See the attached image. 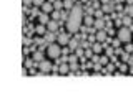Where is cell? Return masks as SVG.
Listing matches in <instances>:
<instances>
[{
  "label": "cell",
  "instance_id": "obj_30",
  "mask_svg": "<svg viewBox=\"0 0 133 99\" xmlns=\"http://www.w3.org/2000/svg\"><path fill=\"white\" fill-rule=\"evenodd\" d=\"M77 55L80 56V58H83V48H82V46H78V48H77Z\"/></svg>",
  "mask_w": 133,
  "mask_h": 99
},
{
  "label": "cell",
  "instance_id": "obj_38",
  "mask_svg": "<svg viewBox=\"0 0 133 99\" xmlns=\"http://www.w3.org/2000/svg\"><path fill=\"white\" fill-rule=\"evenodd\" d=\"M128 63H130V66H133V53L130 55V60H128Z\"/></svg>",
  "mask_w": 133,
  "mask_h": 99
},
{
  "label": "cell",
  "instance_id": "obj_34",
  "mask_svg": "<svg viewBox=\"0 0 133 99\" xmlns=\"http://www.w3.org/2000/svg\"><path fill=\"white\" fill-rule=\"evenodd\" d=\"M80 46H82V48H88V46H90V41H83Z\"/></svg>",
  "mask_w": 133,
  "mask_h": 99
},
{
  "label": "cell",
  "instance_id": "obj_33",
  "mask_svg": "<svg viewBox=\"0 0 133 99\" xmlns=\"http://www.w3.org/2000/svg\"><path fill=\"white\" fill-rule=\"evenodd\" d=\"M23 5L28 7V5H33V0H23Z\"/></svg>",
  "mask_w": 133,
  "mask_h": 99
},
{
  "label": "cell",
  "instance_id": "obj_31",
  "mask_svg": "<svg viewBox=\"0 0 133 99\" xmlns=\"http://www.w3.org/2000/svg\"><path fill=\"white\" fill-rule=\"evenodd\" d=\"M127 13L130 15V16H133V5H130V7H127Z\"/></svg>",
  "mask_w": 133,
  "mask_h": 99
},
{
  "label": "cell",
  "instance_id": "obj_10",
  "mask_svg": "<svg viewBox=\"0 0 133 99\" xmlns=\"http://www.w3.org/2000/svg\"><path fill=\"white\" fill-rule=\"evenodd\" d=\"M38 20H40V23L47 25V23L50 22V18H48V13H45V12H42V13L38 15Z\"/></svg>",
  "mask_w": 133,
  "mask_h": 99
},
{
  "label": "cell",
  "instance_id": "obj_15",
  "mask_svg": "<svg viewBox=\"0 0 133 99\" xmlns=\"http://www.w3.org/2000/svg\"><path fill=\"white\" fill-rule=\"evenodd\" d=\"M33 61H37V63H40V61H43V55H42V51H35L33 53Z\"/></svg>",
  "mask_w": 133,
  "mask_h": 99
},
{
  "label": "cell",
  "instance_id": "obj_25",
  "mask_svg": "<svg viewBox=\"0 0 133 99\" xmlns=\"http://www.w3.org/2000/svg\"><path fill=\"white\" fill-rule=\"evenodd\" d=\"M111 46H115V48H118V46H120V38H118V36H116V38L111 41Z\"/></svg>",
  "mask_w": 133,
  "mask_h": 99
},
{
  "label": "cell",
  "instance_id": "obj_11",
  "mask_svg": "<svg viewBox=\"0 0 133 99\" xmlns=\"http://www.w3.org/2000/svg\"><path fill=\"white\" fill-rule=\"evenodd\" d=\"M103 27H105V18H97L95 20V28H97V30H103Z\"/></svg>",
  "mask_w": 133,
  "mask_h": 99
},
{
  "label": "cell",
  "instance_id": "obj_23",
  "mask_svg": "<svg viewBox=\"0 0 133 99\" xmlns=\"http://www.w3.org/2000/svg\"><path fill=\"white\" fill-rule=\"evenodd\" d=\"M91 48H93V51L95 53H100V51H102V45H100V43H95V45H91Z\"/></svg>",
  "mask_w": 133,
  "mask_h": 99
},
{
  "label": "cell",
  "instance_id": "obj_9",
  "mask_svg": "<svg viewBox=\"0 0 133 99\" xmlns=\"http://www.w3.org/2000/svg\"><path fill=\"white\" fill-rule=\"evenodd\" d=\"M45 41L50 45V43H53L55 41V31H48V33H45Z\"/></svg>",
  "mask_w": 133,
  "mask_h": 99
},
{
  "label": "cell",
  "instance_id": "obj_29",
  "mask_svg": "<svg viewBox=\"0 0 133 99\" xmlns=\"http://www.w3.org/2000/svg\"><path fill=\"white\" fill-rule=\"evenodd\" d=\"M122 60L128 63V60H130V55H128V53H122Z\"/></svg>",
  "mask_w": 133,
  "mask_h": 99
},
{
  "label": "cell",
  "instance_id": "obj_12",
  "mask_svg": "<svg viewBox=\"0 0 133 99\" xmlns=\"http://www.w3.org/2000/svg\"><path fill=\"white\" fill-rule=\"evenodd\" d=\"M47 30H48V28H45V27H43V23H42V25H37V27H35L37 35H45V33H47Z\"/></svg>",
  "mask_w": 133,
  "mask_h": 99
},
{
  "label": "cell",
  "instance_id": "obj_3",
  "mask_svg": "<svg viewBox=\"0 0 133 99\" xmlns=\"http://www.w3.org/2000/svg\"><path fill=\"white\" fill-rule=\"evenodd\" d=\"M116 36L120 38V41L128 43V41L131 40V28L130 27H120V30L116 31Z\"/></svg>",
  "mask_w": 133,
  "mask_h": 99
},
{
  "label": "cell",
  "instance_id": "obj_37",
  "mask_svg": "<svg viewBox=\"0 0 133 99\" xmlns=\"http://www.w3.org/2000/svg\"><path fill=\"white\" fill-rule=\"evenodd\" d=\"M131 50H133V45H128V46H127V53H131Z\"/></svg>",
  "mask_w": 133,
  "mask_h": 99
},
{
  "label": "cell",
  "instance_id": "obj_28",
  "mask_svg": "<svg viewBox=\"0 0 133 99\" xmlns=\"http://www.w3.org/2000/svg\"><path fill=\"white\" fill-rule=\"evenodd\" d=\"M68 15H70V13H66V12H62V10H60V16H62V20H68Z\"/></svg>",
  "mask_w": 133,
  "mask_h": 99
},
{
  "label": "cell",
  "instance_id": "obj_32",
  "mask_svg": "<svg viewBox=\"0 0 133 99\" xmlns=\"http://www.w3.org/2000/svg\"><path fill=\"white\" fill-rule=\"evenodd\" d=\"M70 69H72V71H77V69H78V64L77 63H70Z\"/></svg>",
  "mask_w": 133,
  "mask_h": 99
},
{
  "label": "cell",
  "instance_id": "obj_27",
  "mask_svg": "<svg viewBox=\"0 0 133 99\" xmlns=\"http://www.w3.org/2000/svg\"><path fill=\"white\" fill-rule=\"evenodd\" d=\"M63 5H65V8H70V10L73 8V5H72V2H70V0H65V2H63Z\"/></svg>",
  "mask_w": 133,
  "mask_h": 99
},
{
  "label": "cell",
  "instance_id": "obj_18",
  "mask_svg": "<svg viewBox=\"0 0 133 99\" xmlns=\"http://www.w3.org/2000/svg\"><path fill=\"white\" fill-rule=\"evenodd\" d=\"M103 12H105V13H111V12H113V7L110 5V3H105V5H103Z\"/></svg>",
  "mask_w": 133,
  "mask_h": 99
},
{
  "label": "cell",
  "instance_id": "obj_40",
  "mask_svg": "<svg viewBox=\"0 0 133 99\" xmlns=\"http://www.w3.org/2000/svg\"><path fill=\"white\" fill-rule=\"evenodd\" d=\"M85 56H87V58H90V56H91V51H90V50H87V53H85Z\"/></svg>",
  "mask_w": 133,
  "mask_h": 99
},
{
  "label": "cell",
  "instance_id": "obj_36",
  "mask_svg": "<svg viewBox=\"0 0 133 99\" xmlns=\"http://www.w3.org/2000/svg\"><path fill=\"white\" fill-rule=\"evenodd\" d=\"M91 60H93V61H95V63H98V61H100V56H98V55H95L93 58H91Z\"/></svg>",
  "mask_w": 133,
  "mask_h": 99
},
{
  "label": "cell",
  "instance_id": "obj_41",
  "mask_svg": "<svg viewBox=\"0 0 133 99\" xmlns=\"http://www.w3.org/2000/svg\"><path fill=\"white\" fill-rule=\"evenodd\" d=\"M102 13H103V12H100V10H98L97 13H95V16H97V18H100V16H102Z\"/></svg>",
  "mask_w": 133,
  "mask_h": 99
},
{
  "label": "cell",
  "instance_id": "obj_24",
  "mask_svg": "<svg viewBox=\"0 0 133 99\" xmlns=\"http://www.w3.org/2000/svg\"><path fill=\"white\" fill-rule=\"evenodd\" d=\"M100 63H102V64H108V63H110V58H107V56H100Z\"/></svg>",
  "mask_w": 133,
  "mask_h": 99
},
{
  "label": "cell",
  "instance_id": "obj_19",
  "mask_svg": "<svg viewBox=\"0 0 133 99\" xmlns=\"http://www.w3.org/2000/svg\"><path fill=\"white\" fill-rule=\"evenodd\" d=\"M113 69H115V68H113V64H110V63H108V64H107V68L103 69L102 73H103V74H110L111 71H113Z\"/></svg>",
  "mask_w": 133,
  "mask_h": 99
},
{
  "label": "cell",
  "instance_id": "obj_8",
  "mask_svg": "<svg viewBox=\"0 0 133 99\" xmlns=\"http://www.w3.org/2000/svg\"><path fill=\"white\" fill-rule=\"evenodd\" d=\"M47 28H48V31H58V23H57V20H50V22L47 23Z\"/></svg>",
  "mask_w": 133,
  "mask_h": 99
},
{
  "label": "cell",
  "instance_id": "obj_35",
  "mask_svg": "<svg viewBox=\"0 0 133 99\" xmlns=\"http://www.w3.org/2000/svg\"><path fill=\"white\" fill-rule=\"evenodd\" d=\"M28 43H30V40H28L27 36H23V45H25V46H28Z\"/></svg>",
  "mask_w": 133,
  "mask_h": 99
},
{
  "label": "cell",
  "instance_id": "obj_17",
  "mask_svg": "<svg viewBox=\"0 0 133 99\" xmlns=\"http://www.w3.org/2000/svg\"><path fill=\"white\" fill-rule=\"evenodd\" d=\"M52 20H62V16H60V10H53L52 12Z\"/></svg>",
  "mask_w": 133,
  "mask_h": 99
},
{
  "label": "cell",
  "instance_id": "obj_22",
  "mask_svg": "<svg viewBox=\"0 0 133 99\" xmlns=\"http://www.w3.org/2000/svg\"><path fill=\"white\" fill-rule=\"evenodd\" d=\"M77 58H78V55H70V56H66V61L68 63H77Z\"/></svg>",
  "mask_w": 133,
  "mask_h": 99
},
{
  "label": "cell",
  "instance_id": "obj_26",
  "mask_svg": "<svg viewBox=\"0 0 133 99\" xmlns=\"http://www.w3.org/2000/svg\"><path fill=\"white\" fill-rule=\"evenodd\" d=\"M45 3V0H33V5L35 7H42Z\"/></svg>",
  "mask_w": 133,
  "mask_h": 99
},
{
  "label": "cell",
  "instance_id": "obj_39",
  "mask_svg": "<svg viewBox=\"0 0 133 99\" xmlns=\"http://www.w3.org/2000/svg\"><path fill=\"white\" fill-rule=\"evenodd\" d=\"M25 66H32V60H25Z\"/></svg>",
  "mask_w": 133,
  "mask_h": 99
},
{
  "label": "cell",
  "instance_id": "obj_13",
  "mask_svg": "<svg viewBox=\"0 0 133 99\" xmlns=\"http://www.w3.org/2000/svg\"><path fill=\"white\" fill-rule=\"evenodd\" d=\"M72 69H70V64H66V63H63V64H60V74H68Z\"/></svg>",
  "mask_w": 133,
  "mask_h": 99
},
{
  "label": "cell",
  "instance_id": "obj_16",
  "mask_svg": "<svg viewBox=\"0 0 133 99\" xmlns=\"http://www.w3.org/2000/svg\"><path fill=\"white\" fill-rule=\"evenodd\" d=\"M68 48L70 50H77L78 48V40L77 38H75V40H70L68 41Z\"/></svg>",
  "mask_w": 133,
  "mask_h": 99
},
{
  "label": "cell",
  "instance_id": "obj_7",
  "mask_svg": "<svg viewBox=\"0 0 133 99\" xmlns=\"http://www.w3.org/2000/svg\"><path fill=\"white\" fill-rule=\"evenodd\" d=\"M95 35H97V41H100V43H105V41H107V35H108V33L105 30H98Z\"/></svg>",
  "mask_w": 133,
  "mask_h": 99
},
{
  "label": "cell",
  "instance_id": "obj_6",
  "mask_svg": "<svg viewBox=\"0 0 133 99\" xmlns=\"http://www.w3.org/2000/svg\"><path fill=\"white\" fill-rule=\"evenodd\" d=\"M40 8H42V12H45V13H52V12L55 10V8H53V2H45Z\"/></svg>",
  "mask_w": 133,
  "mask_h": 99
},
{
  "label": "cell",
  "instance_id": "obj_1",
  "mask_svg": "<svg viewBox=\"0 0 133 99\" xmlns=\"http://www.w3.org/2000/svg\"><path fill=\"white\" fill-rule=\"evenodd\" d=\"M83 18H85V15H83L82 5H73V8L70 10L68 20H66V30L70 33H77L83 25Z\"/></svg>",
  "mask_w": 133,
  "mask_h": 99
},
{
  "label": "cell",
  "instance_id": "obj_5",
  "mask_svg": "<svg viewBox=\"0 0 133 99\" xmlns=\"http://www.w3.org/2000/svg\"><path fill=\"white\" fill-rule=\"evenodd\" d=\"M57 41H58V43H60V45H68V41H70V38H68V35H66L65 31H62L60 35L57 36Z\"/></svg>",
  "mask_w": 133,
  "mask_h": 99
},
{
  "label": "cell",
  "instance_id": "obj_14",
  "mask_svg": "<svg viewBox=\"0 0 133 99\" xmlns=\"http://www.w3.org/2000/svg\"><path fill=\"white\" fill-rule=\"evenodd\" d=\"M83 23H85L87 27H91V25H95V20H93V16H91V15H87L85 18H83Z\"/></svg>",
  "mask_w": 133,
  "mask_h": 99
},
{
  "label": "cell",
  "instance_id": "obj_21",
  "mask_svg": "<svg viewBox=\"0 0 133 99\" xmlns=\"http://www.w3.org/2000/svg\"><path fill=\"white\" fill-rule=\"evenodd\" d=\"M131 18H133V16H130V15H128V16H123V23L127 25V27H131Z\"/></svg>",
  "mask_w": 133,
  "mask_h": 99
},
{
  "label": "cell",
  "instance_id": "obj_2",
  "mask_svg": "<svg viewBox=\"0 0 133 99\" xmlns=\"http://www.w3.org/2000/svg\"><path fill=\"white\" fill-rule=\"evenodd\" d=\"M47 55H48V58H52V60L60 58V55H62V45L60 43H50V45H47Z\"/></svg>",
  "mask_w": 133,
  "mask_h": 99
},
{
  "label": "cell",
  "instance_id": "obj_43",
  "mask_svg": "<svg viewBox=\"0 0 133 99\" xmlns=\"http://www.w3.org/2000/svg\"><path fill=\"white\" fill-rule=\"evenodd\" d=\"M91 2H97V0H91Z\"/></svg>",
  "mask_w": 133,
  "mask_h": 99
},
{
  "label": "cell",
  "instance_id": "obj_42",
  "mask_svg": "<svg viewBox=\"0 0 133 99\" xmlns=\"http://www.w3.org/2000/svg\"><path fill=\"white\" fill-rule=\"evenodd\" d=\"M128 73H130V74H133V66H131L130 69H128Z\"/></svg>",
  "mask_w": 133,
  "mask_h": 99
},
{
  "label": "cell",
  "instance_id": "obj_20",
  "mask_svg": "<svg viewBox=\"0 0 133 99\" xmlns=\"http://www.w3.org/2000/svg\"><path fill=\"white\" fill-rule=\"evenodd\" d=\"M62 7H65V5H63V2H60V0L53 2V8H55V10H62Z\"/></svg>",
  "mask_w": 133,
  "mask_h": 99
},
{
  "label": "cell",
  "instance_id": "obj_4",
  "mask_svg": "<svg viewBox=\"0 0 133 99\" xmlns=\"http://www.w3.org/2000/svg\"><path fill=\"white\" fill-rule=\"evenodd\" d=\"M38 68H40V73H42V74H48V73H52V63H50L48 60L40 61V63H38Z\"/></svg>",
  "mask_w": 133,
  "mask_h": 99
}]
</instances>
